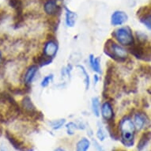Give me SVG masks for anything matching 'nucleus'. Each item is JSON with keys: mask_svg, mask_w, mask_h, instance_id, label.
<instances>
[{"mask_svg": "<svg viewBox=\"0 0 151 151\" xmlns=\"http://www.w3.org/2000/svg\"><path fill=\"white\" fill-rule=\"evenodd\" d=\"M118 127L122 143L127 147L133 146L134 142V131L136 128L131 118L124 116L119 121Z\"/></svg>", "mask_w": 151, "mask_h": 151, "instance_id": "nucleus-1", "label": "nucleus"}, {"mask_svg": "<svg viewBox=\"0 0 151 151\" xmlns=\"http://www.w3.org/2000/svg\"><path fill=\"white\" fill-rule=\"evenodd\" d=\"M104 53L112 60L123 62L127 58V52L120 45H117L112 40H109L104 45Z\"/></svg>", "mask_w": 151, "mask_h": 151, "instance_id": "nucleus-2", "label": "nucleus"}, {"mask_svg": "<svg viewBox=\"0 0 151 151\" xmlns=\"http://www.w3.org/2000/svg\"><path fill=\"white\" fill-rule=\"evenodd\" d=\"M112 37L122 45L130 46L134 44V37L132 31L129 27H122L117 29L112 32Z\"/></svg>", "mask_w": 151, "mask_h": 151, "instance_id": "nucleus-3", "label": "nucleus"}, {"mask_svg": "<svg viewBox=\"0 0 151 151\" xmlns=\"http://www.w3.org/2000/svg\"><path fill=\"white\" fill-rule=\"evenodd\" d=\"M56 0H47L44 5V10L50 16H57L61 11V7L58 5Z\"/></svg>", "mask_w": 151, "mask_h": 151, "instance_id": "nucleus-4", "label": "nucleus"}, {"mask_svg": "<svg viewBox=\"0 0 151 151\" xmlns=\"http://www.w3.org/2000/svg\"><path fill=\"white\" fill-rule=\"evenodd\" d=\"M58 51V45L55 42V39L52 40H48L47 42L45 43V47H44V54L46 55L47 56L50 58L55 57V55H56Z\"/></svg>", "mask_w": 151, "mask_h": 151, "instance_id": "nucleus-5", "label": "nucleus"}, {"mask_svg": "<svg viewBox=\"0 0 151 151\" xmlns=\"http://www.w3.org/2000/svg\"><path fill=\"white\" fill-rule=\"evenodd\" d=\"M6 137L8 139V141L10 142V144L12 145L13 147L16 149L17 150L25 151L27 149L25 147V144H24L23 142H22L19 139H17L14 134H11L9 131H6Z\"/></svg>", "mask_w": 151, "mask_h": 151, "instance_id": "nucleus-6", "label": "nucleus"}, {"mask_svg": "<svg viewBox=\"0 0 151 151\" xmlns=\"http://www.w3.org/2000/svg\"><path fill=\"white\" fill-rule=\"evenodd\" d=\"M127 15L126 13L123 11H115L111 17V25L116 26V25H121L124 22H126L127 21Z\"/></svg>", "mask_w": 151, "mask_h": 151, "instance_id": "nucleus-7", "label": "nucleus"}, {"mask_svg": "<svg viewBox=\"0 0 151 151\" xmlns=\"http://www.w3.org/2000/svg\"><path fill=\"white\" fill-rule=\"evenodd\" d=\"M101 115L105 121H110L114 119V111L111 104L109 101L104 102L101 107Z\"/></svg>", "mask_w": 151, "mask_h": 151, "instance_id": "nucleus-8", "label": "nucleus"}, {"mask_svg": "<svg viewBox=\"0 0 151 151\" xmlns=\"http://www.w3.org/2000/svg\"><path fill=\"white\" fill-rule=\"evenodd\" d=\"M37 70H38V68L35 65H32V66L28 68V70L25 72V77H24V81H25V85L28 86V85L32 83V80L35 78V75L37 74Z\"/></svg>", "mask_w": 151, "mask_h": 151, "instance_id": "nucleus-9", "label": "nucleus"}, {"mask_svg": "<svg viewBox=\"0 0 151 151\" xmlns=\"http://www.w3.org/2000/svg\"><path fill=\"white\" fill-rule=\"evenodd\" d=\"M147 122V118L143 113H137L134 116V124L137 130H142Z\"/></svg>", "mask_w": 151, "mask_h": 151, "instance_id": "nucleus-10", "label": "nucleus"}, {"mask_svg": "<svg viewBox=\"0 0 151 151\" xmlns=\"http://www.w3.org/2000/svg\"><path fill=\"white\" fill-rule=\"evenodd\" d=\"M151 139V132L150 131H146V132H144L143 134H142L141 138L139 139V142H138V146H137V148L139 151H142L145 147L146 146V145L149 143V142Z\"/></svg>", "mask_w": 151, "mask_h": 151, "instance_id": "nucleus-11", "label": "nucleus"}, {"mask_svg": "<svg viewBox=\"0 0 151 151\" xmlns=\"http://www.w3.org/2000/svg\"><path fill=\"white\" fill-rule=\"evenodd\" d=\"M65 10H66V22H67V26L73 27L75 22H76L77 15L74 12L68 10L67 8H66Z\"/></svg>", "mask_w": 151, "mask_h": 151, "instance_id": "nucleus-12", "label": "nucleus"}, {"mask_svg": "<svg viewBox=\"0 0 151 151\" xmlns=\"http://www.w3.org/2000/svg\"><path fill=\"white\" fill-rule=\"evenodd\" d=\"M90 146V142L89 139L82 138L78 142L76 145V151H87Z\"/></svg>", "mask_w": 151, "mask_h": 151, "instance_id": "nucleus-13", "label": "nucleus"}, {"mask_svg": "<svg viewBox=\"0 0 151 151\" xmlns=\"http://www.w3.org/2000/svg\"><path fill=\"white\" fill-rule=\"evenodd\" d=\"M34 61L37 64L40 65V66L42 67V66H45V65L49 64L50 63H52V58L48 57L46 55L43 53V54L40 55L37 57H36V60H34Z\"/></svg>", "mask_w": 151, "mask_h": 151, "instance_id": "nucleus-14", "label": "nucleus"}, {"mask_svg": "<svg viewBox=\"0 0 151 151\" xmlns=\"http://www.w3.org/2000/svg\"><path fill=\"white\" fill-rule=\"evenodd\" d=\"M100 62H101V59L100 58H94L93 55H90L89 56V63H90V66L93 69L94 71L100 73L101 72V66H100Z\"/></svg>", "mask_w": 151, "mask_h": 151, "instance_id": "nucleus-15", "label": "nucleus"}, {"mask_svg": "<svg viewBox=\"0 0 151 151\" xmlns=\"http://www.w3.org/2000/svg\"><path fill=\"white\" fill-rule=\"evenodd\" d=\"M92 109L96 116H100V101L98 97H93L92 100Z\"/></svg>", "mask_w": 151, "mask_h": 151, "instance_id": "nucleus-16", "label": "nucleus"}, {"mask_svg": "<svg viewBox=\"0 0 151 151\" xmlns=\"http://www.w3.org/2000/svg\"><path fill=\"white\" fill-rule=\"evenodd\" d=\"M151 14V6H142L140 8L138 12H137V15L139 16L140 18L148 16V15Z\"/></svg>", "mask_w": 151, "mask_h": 151, "instance_id": "nucleus-17", "label": "nucleus"}, {"mask_svg": "<svg viewBox=\"0 0 151 151\" xmlns=\"http://www.w3.org/2000/svg\"><path fill=\"white\" fill-rule=\"evenodd\" d=\"M65 124V119H57V120H54V121L50 122L49 124L51 125L52 129L54 130H59L63 127V125Z\"/></svg>", "mask_w": 151, "mask_h": 151, "instance_id": "nucleus-18", "label": "nucleus"}, {"mask_svg": "<svg viewBox=\"0 0 151 151\" xmlns=\"http://www.w3.org/2000/svg\"><path fill=\"white\" fill-rule=\"evenodd\" d=\"M97 136L100 141H104L105 138H106V133L104 132V129H103L101 125V126L98 125V128H97Z\"/></svg>", "mask_w": 151, "mask_h": 151, "instance_id": "nucleus-19", "label": "nucleus"}, {"mask_svg": "<svg viewBox=\"0 0 151 151\" xmlns=\"http://www.w3.org/2000/svg\"><path fill=\"white\" fill-rule=\"evenodd\" d=\"M140 20H141V22L143 23L144 25H146V27L148 28L149 29L151 30V14L142 17Z\"/></svg>", "mask_w": 151, "mask_h": 151, "instance_id": "nucleus-20", "label": "nucleus"}, {"mask_svg": "<svg viewBox=\"0 0 151 151\" xmlns=\"http://www.w3.org/2000/svg\"><path fill=\"white\" fill-rule=\"evenodd\" d=\"M52 78H53V75H52V74L47 75V76L44 78V79L42 80V82H41V86H42L43 87H47V86L49 85L50 82L52 80Z\"/></svg>", "mask_w": 151, "mask_h": 151, "instance_id": "nucleus-21", "label": "nucleus"}, {"mask_svg": "<svg viewBox=\"0 0 151 151\" xmlns=\"http://www.w3.org/2000/svg\"><path fill=\"white\" fill-rule=\"evenodd\" d=\"M77 126L74 124V123H69L67 125V133L69 134H74V130L77 129Z\"/></svg>", "mask_w": 151, "mask_h": 151, "instance_id": "nucleus-22", "label": "nucleus"}, {"mask_svg": "<svg viewBox=\"0 0 151 151\" xmlns=\"http://www.w3.org/2000/svg\"><path fill=\"white\" fill-rule=\"evenodd\" d=\"M140 70L143 74L146 75H151V67L148 65H143L140 68Z\"/></svg>", "mask_w": 151, "mask_h": 151, "instance_id": "nucleus-23", "label": "nucleus"}, {"mask_svg": "<svg viewBox=\"0 0 151 151\" xmlns=\"http://www.w3.org/2000/svg\"><path fill=\"white\" fill-rule=\"evenodd\" d=\"M78 67L81 68V70H82V73L85 74V82H86V89H89V75H88V74H87V72L85 70L84 67H82V66H78Z\"/></svg>", "mask_w": 151, "mask_h": 151, "instance_id": "nucleus-24", "label": "nucleus"}, {"mask_svg": "<svg viewBox=\"0 0 151 151\" xmlns=\"http://www.w3.org/2000/svg\"><path fill=\"white\" fill-rule=\"evenodd\" d=\"M93 144H94V147H95V149H96V150L97 151H104V148H103L102 146H100L99 143H98L96 140H94V139H93Z\"/></svg>", "mask_w": 151, "mask_h": 151, "instance_id": "nucleus-25", "label": "nucleus"}, {"mask_svg": "<svg viewBox=\"0 0 151 151\" xmlns=\"http://www.w3.org/2000/svg\"><path fill=\"white\" fill-rule=\"evenodd\" d=\"M0 151H10V150L8 148V146L3 142L0 146Z\"/></svg>", "mask_w": 151, "mask_h": 151, "instance_id": "nucleus-26", "label": "nucleus"}, {"mask_svg": "<svg viewBox=\"0 0 151 151\" xmlns=\"http://www.w3.org/2000/svg\"><path fill=\"white\" fill-rule=\"evenodd\" d=\"M55 151H66L65 150H63V149L62 148H57L55 150Z\"/></svg>", "mask_w": 151, "mask_h": 151, "instance_id": "nucleus-27", "label": "nucleus"}, {"mask_svg": "<svg viewBox=\"0 0 151 151\" xmlns=\"http://www.w3.org/2000/svg\"><path fill=\"white\" fill-rule=\"evenodd\" d=\"M0 60H1V55H0Z\"/></svg>", "mask_w": 151, "mask_h": 151, "instance_id": "nucleus-28", "label": "nucleus"}, {"mask_svg": "<svg viewBox=\"0 0 151 151\" xmlns=\"http://www.w3.org/2000/svg\"><path fill=\"white\" fill-rule=\"evenodd\" d=\"M118 151H124V150H118Z\"/></svg>", "mask_w": 151, "mask_h": 151, "instance_id": "nucleus-29", "label": "nucleus"}]
</instances>
